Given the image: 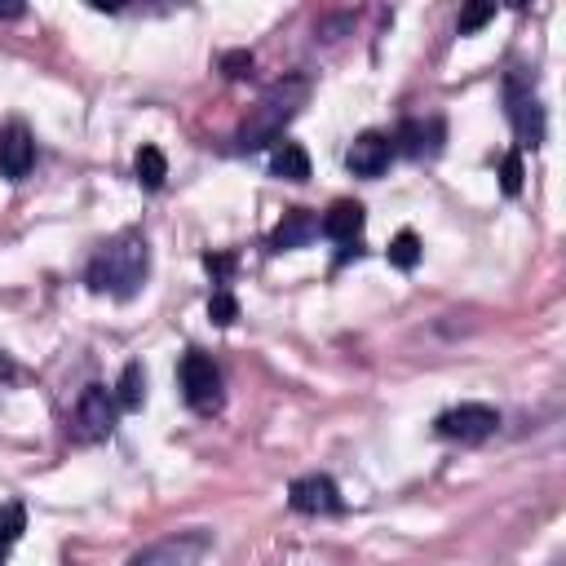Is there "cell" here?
<instances>
[{
    "label": "cell",
    "mask_w": 566,
    "mask_h": 566,
    "mask_svg": "<svg viewBox=\"0 0 566 566\" xmlns=\"http://www.w3.org/2000/svg\"><path fill=\"white\" fill-rule=\"evenodd\" d=\"M208 318H212L217 327H230V323L239 318V301H234L226 287H221V292H212V296H208Z\"/></svg>",
    "instance_id": "cell-20"
},
{
    "label": "cell",
    "mask_w": 566,
    "mask_h": 566,
    "mask_svg": "<svg viewBox=\"0 0 566 566\" xmlns=\"http://www.w3.org/2000/svg\"><path fill=\"white\" fill-rule=\"evenodd\" d=\"M389 265L394 270H416V261H420V239H416V230H398L394 239H389Z\"/></svg>",
    "instance_id": "cell-17"
},
{
    "label": "cell",
    "mask_w": 566,
    "mask_h": 566,
    "mask_svg": "<svg viewBox=\"0 0 566 566\" xmlns=\"http://www.w3.org/2000/svg\"><path fill=\"white\" fill-rule=\"evenodd\" d=\"M491 18H495V4H464L455 27H460V35H473V31H478V27H486Z\"/></svg>",
    "instance_id": "cell-21"
},
{
    "label": "cell",
    "mask_w": 566,
    "mask_h": 566,
    "mask_svg": "<svg viewBox=\"0 0 566 566\" xmlns=\"http://www.w3.org/2000/svg\"><path fill=\"white\" fill-rule=\"evenodd\" d=\"M115 416H119L115 394L106 385H84V394L71 411V438L75 442H102V438H111Z\"/></svg>",
    "instance_id": "cell-5"
},
{
    "label": "cell",
    "mask_w": 566,
    "mask_h": 566,
    "mask_svg": "<svg viewBox=\"0 0 566 566\" xmlns=\"http://www.w3.org/2000/svg\"><path fill=\"white\" fill-rule=\"evenodd\" d=\"M389 142H398L407 155H424V150H438V142H442V124H438V119H429V124H420V119H402L398 133H394Z\"/></svg>",
    "instance_id": "cell-13"
},
{
    "label": "cell",
    "mask_w": 566,
    "mask_h": 566,
    "mask_svg": "<svg viewBox=\"0 0 566 566\" xmlns=\"http://www.w3.org/2000/svg\"><path fill=\"white\" fill-rule=\"evenodd\" d=\"M146 274H150L146 234H142V230H124V234H115L111 243L97 248V256H93L88 270H84V283H88L93 292H106V296H115V301H128V296L142 292Z\"/></svg>",
    "instance_id": "cell-1"
},
{
    "label": "cell",
    "mask_w": 566,
    "mask_h": 566,
    "mask_svg": "<svg viewBox=\"0 0 566 566\" xmlns=\"http://www.w3.org/2000/svg\"><path fill=\"white\" fill-rule=\"evenodd\" d=\"M221 71H226L230 80L252 75V53H248V49H230V53H221Z\"/></svg>",
    "instance_id": "cell-22"
},
{
    "label": "cell",
    "mask_w": 566,
    "mask_h": 566,
    "mask_svg": "<svg viewBox=\"0 0 566 566\" xmlns=\"http://www.w3.org/2000/svg\"><path fill=\"white\" fill-rule=\"evenodd\" d=\"M22 531H27V509H22V504H4V509H0V562H4L9 548L22 539Z\"/></svg>",
    "instance_id": "cell-18"
},
{
    "label": "cell",
    "mask_w": 566,
    "mask_h": 566,
    "mask_svg": "<svg viewBox=\"0 0 566 566\" xmlns=\"http://www.w3.org/2000/svg\"><path fill=\"white\" fill-rule=\"evenodd\" d=\"M13 371H18V367H13V358L0 349V380H13Z\"/></svg>",
    "instance_id": "cell-24"
},
{
    "label": "cell",
    "mask_w": 566,
    "mask_h": 566,
    "mask_svg": "<svg viewBox=\"0 0 566 566\" xmlns=\"http://www.w3.org/2000/svg\"><path fill=\"white\" fill-rule=\"evenodd\" d=\"M495 429H500V411L486 407V402H460V407H451L433 420V433L447 438V442H482Z\"/></svg>",
    "instance_id": "cell-7"
},
{
    "label": "cell",
    "mask_w": 566,
    "mask_h": 566,
    "mask_svg": "<svg viewBox=\"0 0 566 566\" xmlns=\"http://www.w3.org/2000/svg\"><path fill=\"white\" fill-rule=\"evenodd\" d=\"M504 115L517 133L522 146H539L544 142V106L535 97V84L526 71H509L504 75Z\"/></svg>",
    "instance_id": "cell-3"
},
{
    "label": "cell",
    "mask_w": 566,
    "mask_h": 566,
    "mask_svg": "<svg viewBox=\"0 0 566 566\" xmlns=\"http://www.w3.org/2000/svg\"><path fill=\"white\" fill-rule=\"evenodd\" d=\"M203 265H208L217 279H226V274L234 270V256H226V252H217V256H212V252H208V256H203Z\"/></svg>",
    "instance_id": "cell-23"
},
{
    "label": "cell",
    "mask_w": 566,
    "mask_h": 566,
    "mask_svg": "<svg viewBox=\"0 0 566 566\" xmlns=\"http://www.w3.org/2000/svg\"><path fill=\"white\" fill-rule=\"evenodd\" d=\"M389 155H394V142L385 133H358L345 164H349L354 177H380L389 168Z\"/></svg>",
    "instance_id": "cell-10"
},
{
    "label": "cell",
    "mask_w": 566,
    "mask_h": 566,
    "mask_svg": "<svg viewBox=\"0 0 566 566\" xmlns=\"http://www.w3.org/2000/svg\"><path fill=\"white\" fill-rule=\"evenodd\" d=\"M35 164V142H31V128L22 119H9L4 133H0V177L4 181H22Z\"/></svg>",
    "instance_id": "cell-9"
},
{
    "label": "cell",
    "mask_w": 566,
    "mask_h": 566,
    "mask_svg": "<svg viewBox=\"0 0 566 566\" xmlns=\"http://www.w3.org/2000/svg\"><path fill=\"white\" fill-rule=\"evenodd\" d=\"M133 177H137L142 190H159L164 177H168V159H164V150H159V146H142V150L133 155Z\"/></svg>",
    "instance_id": "cell-15"
},
{
    "label": "cell",
    "mask_w": 566,
    "mask_h": 566,
    "mask_svg": "<svg viewBox=\"0 0 566 566\" xmlns=\"http://www.w3.org/2000/svg\"><path fill=\"white\" fill-rule=\"evenodd\" d=\"M500 190L513 199V195H522V150H509L504 159H500Z\"/></svg>",
    "instance_id": "cell-19"
},
{
    "label": "cell",
    "mask_w": 566,
    "mask_h": 566,
    "mask_svg": "<svg viewBox=\"0 0 566 566\" xmlns=\"http://www.w3.org/2000/svg\"><path fill=\"white\" fill-rule=\"evenodd\" d=\"M363 221H367V212H363V203H354V199H336L327 212H323V221H318V230L327 234V239H336V243H358V234H363Z\"/></svg>",
    "instance_id": "cell-11"
},
{
    "label": "cell",
    "mask_w": 566,
    "mask_h": 566,
    "mask_svg": "<svg viewBox=\"0 0 566 566\" xmlns=\"http://www.w3.org/2000/svg\"><path fill=\"white\" fill-rule=\"evenodd\" d=\"M310 234H318V221H314L305 208H292V212H283V221L270 230V252H287V248H301Z\"/></svg>",
    "instance_id": "cell-12"
},
{
    "label": "cell",
    "mask_w": 566,
    "mask_h": 566,
    "mask_svg": "<svg viewBox=\"0 0 566 566\" xmlns=\"http://www.w3.org/2000/svg\"><path fill=\"white\" fill-rule=\"evenodd\" d=\"M177 385H181V398L195 407V411H217L221 407V371L208 354L190 349L181 354L177 363Z\"/></svg>",
    "instance_id": "cell-6"
},
{
    "label": "cell",
    "mask_w": 566,
    "mask_h": 566,
    "mask_svg": "<svg viewBox=\"0 0 566 566\" xmlns=\"http://www.w3.org/2000/svg\"><path fill=\"white\" fill-rule=\"evenodd\" d=\"M208 548H212V531L195 526V531H177L168 539L146 544L142 553H133L128 566H199L208 557Z\"/></svg>",
    "instance_id": "cell-4"
},
{
    "label": "cell",
    "mask_w": 566,
    "mask_h": 566,
    "mask_svg": "<svg viewBox=\"0 0 566 566\" xmlns=\"http://www.w3.org/2000/svg\"><path fill=\"white\" fill-rule=\"evenodd\" d=\"M270 172L283 177V181H305L310 177V155L301 142H279L274 155H270Z\"/></svg>",
    "instance_id": "cell-14"
},
{
    "label": "cell",
    "mask_w": 566,
    "mask_h": 566,
    "mask_svg": "<svg viewBox=\"0 0 566 566\" xmlns=\"http://www.w3.org/2000/svg\"><path fill=\"white\" fill-rule=\"evenodd\" d=\"M0 18H22V4H0Z\"/></svg>",
    "instance_id": "cell-25"
},
{
    "label": "cell",
    "mask_w": 566,
    "mask_h": 566,
    "mask_svg": "<svg viewBox=\"0 0 566 566\" xmlns=\"http://www.w3.org/2000/svg\"><path fill=\"white\" fill-rule=\"evenodd\" d=\"M146 402V367L142 363H128L119 371V385H115V407L119 411H137Z\"/></svg>",
    "instance_id": "cell-16"
},
{
    "label": "cell",
    "mask_w": 566,
    "mask_h": 566,
    "mask_svg": "<svg viewBox=\"0 0 566 566\" xmlns=\"http://www.w3.org/2000/svg\"><path fill=\"white\" fill-rule=\"evenodd\" d=\"M305 97H310V84H305L301 75L279 80V84L256 102V111L248 115V124L234 133V146H239V150H261V146H270V142L283 133V124L305 106Z\"/></svg>",
    "instance_id": "cell-2"
},
{
    "label": "cell",
    "mask_w": 566,
    "mask_h": 566,
    "mask_svg": "<svg viewBox=\"0 0 566 566\" xmlns=\"http://www.w3.org/2000/svg\"><path fill=\"white\" fill-rule=\"evenodd\" d=\"M287 504L296 513H340L345 500H340V486L327 478V473H305L287 486Z\"/></svg>",
    "instance_id": "cell-8"
}]
</instances>
